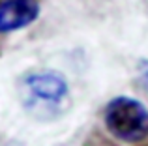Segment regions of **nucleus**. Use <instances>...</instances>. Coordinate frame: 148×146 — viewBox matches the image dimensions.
Masks as SVG:
<instances>
[{
	"mask_svg": "<svg viewBox=\"0 0 148 146\" xmlns=\"http://www.w3.org/2000/svg\"><path fill=\"white\" fill-rule=\"evenodd\" d=\"M103 124L114 139L127 144L148 139V107L141 99L116 96L103 109Z\"/></svg>",
	"mask_w": 148,
	"mask_h": 146,
	"instance_id": "1",
	"label": "nucleus"
},
{
	"mask_svg": "<svg viewBox=\"0 0 148 146\" xmlns=\"http://www.w3.org/2000/svg\"><path fill=\"white\" fill-rule=\"evenodd\" d=\"M25 86L28 96L38 103H45V105H58L62 103L69 94L68 81L62 73L58 71H34L26 75Z\"/></svg>",
	"mask_w": 148,
	"mask_h": 146,
	"instance_id": "2",
	"label": "nucleus"
},
{
	"mask_svg": "<svg viewBox=\"0 0 148 146\" xmlns=\"http://www.w3.org/2000/svg\"><path fill=\"white\" fill-rule=\"evenodd\" d=\"M40 0H0V34L30 26L40 17Z\"/></svg>",
	"mask_w": 148,
	"mask_h": 146,
	"instance_id": "3",
	"label": "nucleus"
},
{
	"mask_svg": "<svg viewBox=\"0 0 148 146\" xmlns=\"http://www.w3.org/2000/svg\"><path fill=\"white\" fill-rule=\"evenodd\" d=\"M137 77H139V83H141L143 90L148 92V58L139 60V64H137Z\"/></svg>",
	"mask_w": 148,
	"mask_h": 146,
	"instance_id": "4",
	"label": "nucleus"
}]
</instances>
